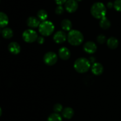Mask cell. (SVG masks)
<instances>
[{
  "mask_svg": "<svg viewBox=\"0 0 121 121\" xmlns=\"http://www.w3.org/2000/svg\"><path fill=\"white\" fill-rule=\"evenodd\" d=\"M67 39V35L64 31H58L54 34L53 36V40L56 43H62L66 41Z\"/></svg>",
  "mask_w": 121,
  "mask_h": 121,
  "instance_id": "8",
  "label": "cell"
},
{
  "mask_svg": "<svg viewBox=\"0 0 121 121\" xmlns=\"http://www.w3.org/2000/svg\"><path fill=\"white\" fill-rule=\"evenodd\" d=\"M55 13L57 15H61L64 13V8L61 5H58L56 7L55 10Z\"/></svg>",
  "mask_w": 121,
  "mask_h": 121,
  "instance_id": "25",
  "label": "cell"
},
{
  "mask_svg": "<svg viewBox=\"0 0 121 121\" xmlns=\"http://www.w3.org/2000/svg\"><path fill=\"white\" fill-rule=\"evenodd\" d=\"M62 115L65 118L69 119L72 118L74 115V110L72 108L67 107L63 110Z\"/></svg>",
  "mask_w": 121,
  "mask_h": 121,
  "instance_id": "15",
  "label": "cell"
},
{
  "mask_svg": "<svg viewBox=\"0 0 121 121\" xmlns=\"http://www.w3.org/2000/svg\"><path fill=\"white\" fill-rule=\"evenodd\" d=\"M65 8L68 13H74L78 8V2L76 0H67L65 3Z\"/></svg>",
  "mask_w": 121,
  "mask_h": 121,
  "instance_id": "7",
  "label": "cell"
},
{
  "mask_svg": "<svg viewBox=\"0 0 121 121\" xmlns=\"http://www.w3.org/2000/svg\"><path fill=\"white\" fill-rule=\"evenodd\" d=\"M53 110L55 112V113H59L60 112L63 111V106L60 103H56L54 105L53 107Z\"/></svg>",
  "mask_w": 121,
  "mask_h": 121,
  "instance_id": "23",
  "label": "cell"
},
{
  "mask_svg": "<svg viewBox=\"0 0 121 121\" xmlns=\"http://www.w3.org/2000/svg\"><path fill=\"white\" fill-rule=\"evenodd\" d=\"M107 6L109 8H112L113 7V4L112 2H109L107 4Z\"/></svg>",
  "mask_w": 121,
  "mask_h": 121,
  "instance_id": "28",
  "label": "cell"
},
{
  "mask_svg": "<svg viewBox=\"0 0 121 121\" xmlns=\"http://www.w3.org/2000/svg\"><path fill=\"white\" fill-rule=\"evenodd\" d=\"M57 55H56V53L53 52H47L44 55L43 58V60L45 64L49 66L54 65L57 61Z\"/></svg>",
  "mask_w": 121,
  "mask_h": 121,
  "instance_id": "6",
  "label": "cell"
},
{
  "mask_svg": "<svg viewBox=\"0 0 121 121\" xmlns=\"http://www.w3.org/2000/svg\"><path fill=\"white\" fill-rule=\"evenodd\" d=\"M37 17L40 21H46L48 17L47 11L44 9H40L37 13Z\"/></svg>",
  "mask_w": 121,
  "mask_h": 121,
  "instance_id": "20",
  "label": "cell"
},
{
  "mask_svg": "<svg viewBox=\"0 0 121 121\" xmlns=\"http://www.w3.org/2000/svg\"><path fill=\"white\" fill-rule=\"evenodd\" d=\"M67 40L73 46H79L83 42L84 37L82 33L77 30L69 31L67 36Z\"/></svg>",
  "mask_w": 121,
  "mask_h": 121,
  "instance_id": "1",
  "label": "cell"
},
{
  "mask_svg": "<svg viewBox=\"0 0 121 121\" xmlns=\"http://www.w3.org/2000/svg\"><path fill=\"white\" fill-rule=\"evenodd\" d=\"M8 50L13 54L17 55L21 51V47L18 43L13 42L10 43L8 45Z\"/></svg>",
  "mask_w": 121,
  "mask_h": 121,
  "instance_id": "13",
  "label": "cell"
},
{
  "mask_svg": "<svg viewBox=\"0 0 121 121\" xmlns=\"http://www.w3.org/2000/svg\"><path fill=\"white\" fill-rule=\"evenodd\" d=\"M100 20L99 25L104 30H107L109 28H110L111 26V23L108 18H106V17H104Z\"/></svg>",
  "mask_w": 121,
  "mask_h": 121,
  "instance_id": "16",
  "label": "cell"
},
{
  "mask_svg": "<svg viewBox=\"0 0 121 121\" xmlns=\"http://www.w3.org/2000/svg\"><path fill=\"white\" fill-rule=\"evenodd\" d=\"M97 41L100 44H103L106 41V37L104 34H100L97 37Z\"/></svg>",
  "mask_w": 121,
  "mask_h": 121,
  "instance_id": "24",
  "label": "cell"
},
{
  "mask_svg": "<svg viewBox=\"0 0 121 121\" xmlns=\"http://www.w3.org/2000/svg\"><path fill=\"white\" fill-rule=\"evenodd\" d=\"M44 37L43 36H39L38 37L37 39V42L39 43V44H43L44 42Z\"/></svg>",
  "mask_w": 121,
  "mask_h": 121,
  "instance_id": "27",
  "label": "cell"
},
{
  "mask_svg": "<svg viewBox=\"0 0 121 121\" xmlns=\"http://www.w3.org/2000/svg\"><path fill=\"white\" fill-rule=\"evenodd\" d=\"M89 60L90 62L91 63H93V64H94V62L95 61V58L94 57H91Z\"/></svg>",
  "mask_w": 121,
  "mask_h": 121,
  "instance_id": "29",
  "label": "cell"
},
{
  "mask_svg": "<svg viewBox=\"0 0 121 121\" xmlns=\"http://www.w3.org/2000/svg\"><path fill=\"white\" fill-rule=\"evenodd\" d=\"M67 0H55V2L58 5H62L63 4L66 3Z\"/></svg>",
  "mask_w": 121,
  "mask_h": 121,
  "instance_id": "26",
  "label": "cell"
},
{
  "mask_svg": "<svg viewBox=\"0 0 121 121\" xmlns=\"http://www.w3.org/2000/svg\"><path fill=\"white\" fill-rule=\"evenodd\" d=\"M48 121H62V117L61 115L58 113H53L51 114L48 117Z\"/></svg>",
  "mask_w": 121,
  "mask_h": 121,
  "instance_id": "21",
  "label": "cell"
},
{
  "mask_svg": "<svg viewBox=\"0 0 121 121\" xmlns=\"http://www.w3.org/2000/svg\"><path fill=\"white\" fill-rule=\"evenodd\" d=\"M113 7L118 11H121V0H115L113 3Z\"/></svg>",
  "mask_w": 121,
  "mask_h": 121,
  "instance_id": "22",
  "label": "cell"
},
{
  "mask_svg": "<svg viewBox=\"0 0 121 121\" xmlns=\"http://www.w3.org/2000/svg\"><path fill=\"white\" fill-rule=\"evenodd\" d=\"M74 68L77 72L85 73L88 71L91 68V62L89 59L85 58H78L74 62Z\"/></svg>",
  "mask_w": 121,
  "mask_h": 121,
  "instance_id": "3",
  "label": "cell"
},
{
  "mask_svg": "<svg viewBox=\"0 0 121 121\" xmlns=\"http://www.w3.org/2000/svg\"><path fill=\"white\" fill-rule=\"evenodd\" d=\"M27 23L28 26L32 28H36V27H39L40 24V20L38 18L35 17H30L27 19Z\"/></svg>",
  "mask_w": 121,
  "mask_h": 121,
  "instance_id": "12",
  "label": "cell"
},
{
  "mask_svg": "<svg viewBox=\"0 0 121 121\" xmlns=\"http://www.w3.org/2000/svg\"><path fill=\"white\" fill-rule=\"evenodd\" d=\"M9 20L6 14L0 12V27H5L8 25Z\"/></svg>",
  "mask_w": 121,
  "mask_h": 121,
  "instance_id": "17",
  "label": "cell"
},
{
  "mask_svg": "<svg viewBox=\"0 0 121 121\" xmlns=\"http://www.w3.org/2000/svg\"><path fill=\"white\" fill-rule=\"evenodd\" d=\"M104 68L100 63L95 62L92 66V72L96 75H100L104 72Z\"/></svg>",
  "mask_w": 121,
  "mask_h": 121,
  "instance_id": "11",
  "label": "cell"
},
{
  "mask_svg": "<svg viewBox=\"0 0 121 121\" xmlns=\"http://www.w3.org/2000/svg\"><path fill=\"white\" fill-rule=\"evenodd\" d=\"M0 32H1V31H0Z\"/></svg>",
  "mask_w": 121,
  "mask_h": 121,
  "instance_id": "32",
  "label": "cell"
},
{
  "mask_svg": "<svg viewBox=\"0 0 121 121\" xmlns=\"http://www.w3.org/2000/svg\"><path fill=\"white\" fill-rule=\"evenodd\" d=\"M2 36L5 39H10L13 36V31L9 27L4 28L2 31Z\"/></svg>",
  "mask_w": 121,
  "mask_h": 121,
  "instance_id": "19",
  "label": "cell"
},
{
  "mask_svg": "<svg viewBox=\"0 0 121 121\" xmlns=\"http://www.w3.org/2000/svg\"><path fill=\"white\" fill-rule=\"evenodd\" d=\"M38 38L37 33L33 29H27L22 33V39L27 43H33Z\"/></svg>",
  "mask_w": 121,
  "mask_h": 121,
  "instance_id": "5",
  "label": "cell"
},
{
  "mask_svg": "<svg viewBox=\"0 0 121 121\" xmlns=\"http://www.w3.org/2000/svg\"><path fill=\"white\" fill-rule=\"evenodd\" d=\"M119 45L118 40L115 37H111L107 40V45L111 49H115Z\"/></svg>",
  "mask_w": 121,
  "mask_h": 121,
  "instance_id": "14",
  "label": "cell"
},
{
  "mask_svg": "<svg viewBox=\"0 0 121 121\" xmlns=\"http://www.w3.org/2000/svg\"><path fill=\"white\" fill-rule=\"evenodd\" d=\"M91 13L95 19H101L106 15V8L105 5L102 2H95L91 7Z\"/></svg>",
  "mask_w": 121,
  "mask_h": 121,
  "instance_id": "2",
  "label": "cell"
},
{
  "mask_svg": "<svg viewBox=\"0 0 121 121\" xmlns=\"http://www.w3.org/2000/svg\"><path fill=\"white\" fill-rule=\"evenodd\" d=\"M61 27L65 31H70L72 27V23L69 19H64L61 23Z\"/></svg>",
  "mask_w": 121,
  "mask_h": 121,
  "instance_id": "18",
  "label": "cell"
},
{
  "mask_svg": "<svg viewBox=\"0 0 121 121\" xmlns=\"http://www.w3.org/2000/svg\"><path fill=\"white\" fill-rule=\"evenodd\" d=\"M39 30L40 34L43 36H48L54 32V26L52 22L46 20L40 23Z\"/></svg>",
  "mask_w": 121,
  "mask_h": 121,
  "instance_id": "4",
  "label": "cell"
},
{
  "mask_svg": "<svg viewBox=\"0 0 121 121\" xmlns=\"http://www.w3.org/2000/svg\"><path fill=\"white\" fill-rule=\"evenodd\" d=\"M76 1L77 2H80V1H83V0H76Z\"/></svg>",
  "mask_w": 121,
  "mask_h": 121,
  "instance_id": "31",
  "label": "cell"
},
{
  "mask_svg": "<svg viewBox=\"0 0 121 121\" xmlns=\"http://www.w3.org/2000/svg\"><path fill=\"white\" fill-rule=\"evenodd\" d=\"M1 115H2V109H1V107H0V116H1Z\"/></svg>",
  "mask_w": 121,
  "mask_h": 121,
  "instance_id": "30",
  "label": "cell"
},
{
  "mask_svg": "<svg viewBox=\"0 0 121 121\" xmlns=\"http://www.w3.org/2000/svg\"><path fill=\"white\" fill-rule=\"evenodd\" d=\"M71 55L70 51L67 47H62L59 51V56L63 60H68Z\"/></svg>",
  "mask_w": 121,
  "mask_h": 121,
  "instance_id": "10",
  "label": "cell"
},
{
  "mask_svg": "<svg viewBox=\"0 0 121 121\" xmlns=\"http://www.w3.org/2000/svg\"><path fill=\"white\" fill-rule=\"evenodd\" d=\"M83 49L86 53L89 54H93L96 51L97 46L93 42L88 41L85 43L83 46Z\"/></svg>",
  "mask_w": 121,
  "mask_h": 121,
  "instance_id": "9",
  "label": "cell"
}]
</instances>
